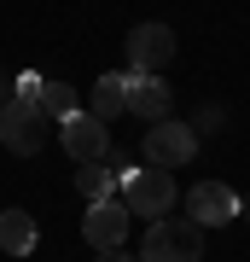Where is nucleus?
Wrapping results in <instances>:
<instances>
[{
    "instance_id": "obj_11",
    "label": "nucleus",
    "mask_w": 250,
    "mask_h": 262,
    "mask_svg": "<svg viewBox=\"0 0 250 262\" xmlns=\"http://www.w3.org/2000/svg\"><path fill=\"white\" fill-rule=\"evenodd\" d=\"M0 251H12V256L35 251V222L24 210H0Z\"/></svg>"
},
{
    "instance_id": "obj_14",
    "label": "nucleus",
    "mask_w": 250,
    "mask_h": 262,
    "mask_svg": "<svg viewBox=\"0 0 250 262\" xmlns=\"http://www.w3.org/2000/svg\"><path fill=\"white\" fill-rule=\"evenodd\" d=\"M41 82H47V76H35V70H24L18 82H12V94H18V99H35V94H41Z\"/></svg>"
},
{
    "instance_id": "obj_16",
    "label": "nucleus",
    "mask_w": 250,
    "mask_h": 262,
    "mask_svg": "<svg viewBox=\"0 0 250 262\" xmlns=\"http://www.w3.org/2000/svg\"><path fill=\"white\" fill-rule=\"evenodd\" d=\"M99 262H140V256H128V251H99Z\"/></svg>"
},
{
    "instance_id": "obj_7",
    "label": "nucleus",
    "mask_w": 250,
    "mask_h": 262,
    "mask_svg": "<svg viewBox=\"0 0 250 262\" xmlns=\"http://www.w3.org/2000/svg\"><path fill=\"white\" fill-rule=\"evenodd\" d=\"M239 192L227 187V181H198L192 192H186V222H198V227H227L233 215H239Z\"/></svg>"
},
{
    "instance_id": "obj_5",
    "label": "nucleus",
    "mask_w": 250,
    "mask_h": 262,
    "mask_svg": "<svg viewBox=\"0 0 250 262\" xmlns=\"http://www.w3.org/2000/svg\"><path fill=\"white\" fill-rule=\"evenodd\" d=\"M122 47H128V76H163V64L175 58V29L169 24H134Z\"/></svg>"
},
{
    "instance_id": "obj_12",
    "label": "nucleus",
    "mask_w": 250,
    "mask_h": 262,
    "mask_svg": "<svg viewBox=\"0 0 250 262\" xmlns=\"http://www.w3.org/2000/svg\"><path fill=\"white\" fill-rule=\"evenodd\" d=\"M35 105H41V111L53 117V122H64V117H76V111H82V94H76L70 82H41Z\"/></svg>"
},
{
    "instance_id": "obj_10",
    "label": "nucleus",
    "mask_w": 250,
    "mask_h": 262,
    "mask_svg": "<svg viewBox=\"0 0 250 262\" xmlns=\"http://www.w3.org/2000/svg\"><path fill=\"white\" fill-rule=\"evenodd\" d=\"M82 111H87V117H99L105 128H111V122L128 111V76H111V70H105L99 82L87 88V105H82Z\"/></svg>"
},
{
    "instance_id": "obj_8",
    "label": "nucleus",
    "mask_w": 250,
    "mask_h": 262,
    "mask_svg": "<svg viewBox=\"0 0 250 262\" xmlns=\"http://www.w3.org/2000/svg\"><path fill=\"white\" fill-rule=\"evenodd\" d=\"M58 140H64V151L76 163H99L105 151H111V128H105L99 117L76 111V117H64V134H58Z\"/></svg>"
},
{
    "instance_id": "obj_13",
    "label": "nucleus",
    "mask_w": 250,
    "mask_h": 262,
    "mask_svg": "<svg viewBox=\"0 0 250 262\" xmlns=\"http://www.w3.org/2000/svg\"><path fill=\"white\" fill-rule=\"evenodd\" d=\"M111 187H122V181L111 175V163H82V169H76V192H82L87 198V204H99V198H111Z\"/></svg>"
},
{
    "instance_id": "obj_18",
    "label": "nucleus",
    "mask_w": 250,
    "mask_h": 262,
    "mask_svg": "<svg viewBox=\"0 0 250 262\" xmlns=\"http://www.w3.org/2000/svg\"><path fill=\"white\" fill-rule=\"evenodd\" d=\"M244 215H250V204H244Z\"/></svg>"
},
{
    "instance_id": "obj_6",
    "label": "nucleus",
    "mask_w": 250,
    "mask_h": 262,
    "mask_svg": "<svg viewBox=\"0 0 250 262\" xmlns=\"http://www.w3.org/2000/svg\"><path fill=\"white\" fill-rule=\"evenodd\" d=\"M128 222H134V210L122 204V198H99V204H87L82 239L93 245V251H122V239H128Z\"/></svg>"
},
{
    "instance_id": "obj_2",
    "label": "nucleus",
    "mask_w": 250,
    "mask_h": 262,
    "mask_svg": "<svg viewBox=\"0 0 250 262\" xmlns=\"http://www.w3.org/2000/svg\"><path fill=\"white\" fill-rule=\"evenodd\" d=\"M0 146L18 151V158L47 151V146H53V117H47L35 99H18V94H12L6 105H0Z\"/></svg>"
},
{
    "instance_id": "obj_15",
    "label": "nucleus",
    "mask_w": 250,
    "mask_h": 262,
    "mask_svg": "<svg viewBox=\"0 0 250 262\" xmlns=\"http://www.w3.org/2000/svg\"><path fill=\"white\" fill-rule=\"evenodd\" d=\"M204 128H221V111H215V105H210V111H198V122H192V134H204Z\"/></svg>"
},
{
    "instance_id": "obj_1",
    "label": "nucleus",
    "mask_w": 250,
    "mask_h": 262,
    "mask_svg": "<svg viewBox=\"0 0 250 262\" xmlns=\"http://www.w3.org/2000/svg\"><path fill=\"white\" fill-rule=\"evenodd\" d=\"M140 262H204V227L186 215H157L140 239Z\"/></svg>"
},
{
    "instance_id": "obj_17",
    "label": "nucleus",
    "mask_w": 250,
    "mask_h": 262,
    "mask_svg": "<svg viewBox=\"0 0 250 262\" xmlns=\"http://www.w3.org/2000/svg\"><path fill=\"white\" fill-rule=\"evenodd\" d=\"M12 99V76H0V105H6Z\"/></svg>"
},
{
    "instance_id": "obj_9",
    "label": "nucleus",
    "mask_w": 250,
    "mask_h": 262,
    "mask_svg": "<svg viewBox=\"0 0 250 262\" xmlns=\"http://www.w3.org/2000/svg\"><path fill=\"white\" fill-rule=\"evenodd\" d=\"M169 82L163 76H128V111L140 117V122H163L169 117Z\"/></svg>"
},
{
    "instance_id": "obj_4",
    "label": "nucleus",
    "mask_w": 250,
    "mask_h": 262,
    "mask_svg": "<svg viewBox=\"0 0 250 262\" xmlns=\"http://www.w3.org/2000/svg\"><path fill=\"white\" fill-rule=\"evenodd\" d=\"M122 204H128L134 215H146V222H157V215H169L180 204V187L169 181V169H146L140 163L128 181H122Z\"/></svg>"
},
{
    "instance_id": "obj_3",
    "label": "nucleus",
    "mask_w": 250,
    "mask_h": 262,
    "mask_svg": "<svg viewBox=\"0 0 250 262\" xmlns=\"http://www.w3.org/2000/svg\"><path fill=\"white\" fill-rule=\"evenodd\" d=\"M192 158H198L192 122H175V117L146 122V140H140V163H146V169H180V163H192Z\"/></svg>"
}]
</instances>
